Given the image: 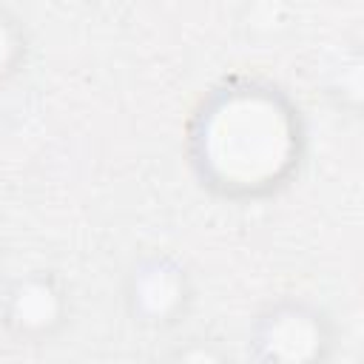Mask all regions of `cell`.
I'll list each match as a JSON object with an SVG mask.
<instances>
[{
  "label": "cell",
  "mask_w": 364,
  "mask_h": 364,
  "mask_svg": "<svg viewBox=\"0 0 364 364\" xmlns=\"http://www.w3.org/2000/svg\"><path fill=\"white\" fill-rule=\"evenodd\" d=\"M119 304L125 318L142 333L179 330L199 304L193 267L168 247L139 250L122 270Z\"/></svg>",
  "instance_id": "3"
},
{
  "label": "cell",
  "mask_w": 364,
  "mask_h": 364,
  "mask_svg": "<svg viewBox=\"0 0 364 364\" xmlns=\"http://www.w3.org/2000/svg\"><path fill=\"white\" fill-rule=\"evenodd\" d=\"M34 40L26 20L6 3H0V88L14 82L31 63Z\"/></svg>",
  "instance_id": "5"
},
{
  "label": "cell",
  "mask_w": 364,
  "mask_h": 364,
  "mask_svg": "<svg viewBox=\"0 0 364 364\" xmlns=\"http://www.w3.org/2000/svg\"><path fill=\"white\" fill-rule=\"evenodd\" d=\"M310 159L301 102L273 77L230 71L213 80L182 122V162L213 202L247 208L287 193Z\"/></svg>",
  "instance_id": "1"
},
{
  "label": "cell",
  "mask_w": 364,
  "mask_h": 364,
  "mask_svg": "<svg viewBox=\"0 0 364 364\" xmlns=\"http://www.w3.org/2000/svg\"><path fill=\"white\" fill-rule=\"evenodd\" d=\"M77 318V296L57 267H26L0 282V333L17 347H51Z\"/></svg>",
  "instance_id": "4"
},
{
  "label": "cell",
  "mask_w": 364,
  "mask_h": 364,
  "mask_svg": "<svg viewBox=\"0 0 364 364\" xmlns=\"http://www.w3.org/2000/svg\"><path fill=\"white\" fill-rule=\"evenodd\" d=\"M341 330L316 299L282 293L262 301L245 327V358L256 364H324L336 355Z\"/></svg>",
  "instance_id": "2"
}]
</instances>
